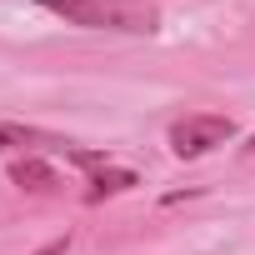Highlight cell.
<instances>
[{
    "label": "cell",
    "instance_id": "cell-3",
    "mask_svg": "<svg viewBox=\"0 0 255 255\" xmlns=\"http://www.w3.org/2000/svg\"><path fill=\"white\" fill-rule=\"evenodd\" d=\"M135 185H140L135 170H125V165H105V170H90V180H85V200L125 195V190H135Z\"/></svg>",
    "mask_w": 255,
    "mask_h": 255
},
{
    "label": "cell",
    "instance_id": "cell-5",
    "mask_svg": "<svg viewBox=\"0 0 255 255\" xmlns=\"http://www.w3.org/2000/svg\"><path fill=\"white\" fill-rule=\"evenodd\" d=\"M65 250H70V240H50V245H45V250H35V255H65Z\"/></svg>",
    "mask_w": 255,
    "mask_h": 255
},
{
    "label": "cell",
    "instance_id": "cell-4",
    "mask_svg": "<svg viewBox=\"0 0 255 255\" xmlns=\"http://www.w3.org/2000/svg\"><path fill=\"white\" fill-rule=\"evenodd\" d=\"M10 180H15L20 190H35V195H50V190L60 185V175H55L45 160H35V155H20V160L10 165Z\"/></svg>",
    "mask_w": 255,
    "mask_h": 255
},
{
    "label": "cell",
    "instance_id": "cell-1",
    "mask_svg": "<svg viewBox=\"0 0 255 255\" xmlns=\"http://www.w3.org/2000/svg\"><path fill=\"white\" fill-rule=\"evenodd\" d=\"M55 15H65L70 25H90V30H155V10L145 0H45Z\"/></svg>",
    "mask_w": 255,
    "mask_h": 255
},
{
    "label": "cell",
    "instance_id": "cell-2",
    "mask_svg": "<svg viewBox=\"0 0 255 255\" xmlns=\"http://www.w3.org/2000/svg\"><path fill=\"white\" fill-rule=\"evenodd\" d=\"M235 135V125H230V115H210V110H190V115H180L175 125H170V150L180 155V160H200V155H210L215 145H225Z\"/></svg>",
    "mask_w": 255,
    "mask_h": 255
},
{
    "label": "cell",
    "instance_id": "cell-6",
    "mask_svg": "<svg viewBox=\"0 0 255 255\" xmlns=\"http://www.w3.org/2000/svg\"><path fill=\"white\" fill-rule=\"evenodd\" d=\"M245 155H255V135H250V140H245Z\"/></svg>",
    "mask_w": 255,
    "mask_h": 255
}]
</instances>
